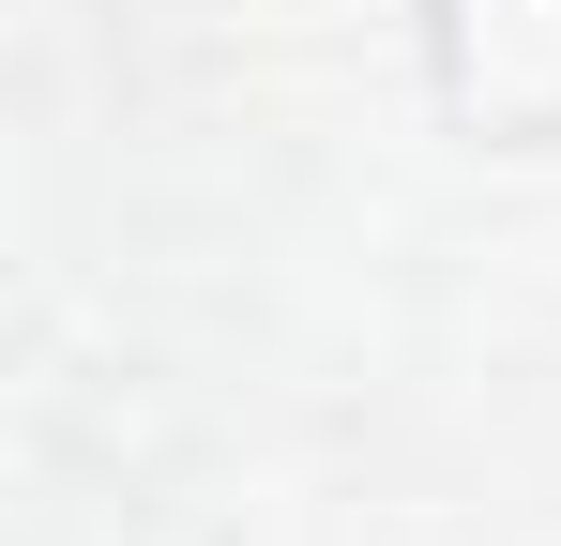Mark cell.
<instances>
[{"label":"cell","mask_w":561,"mask_h":546,"mask_svg":"<svg viewBox=\"0 0 561 546\" xmlns=\"http://www.w3.org/2000/svg\"><path fill=\"white\" fill-rule=\"evenodd\" d=\"M410 46L470 152H561V0H425Z\"/></svg>","instance_id":"1"}]
</instances>
